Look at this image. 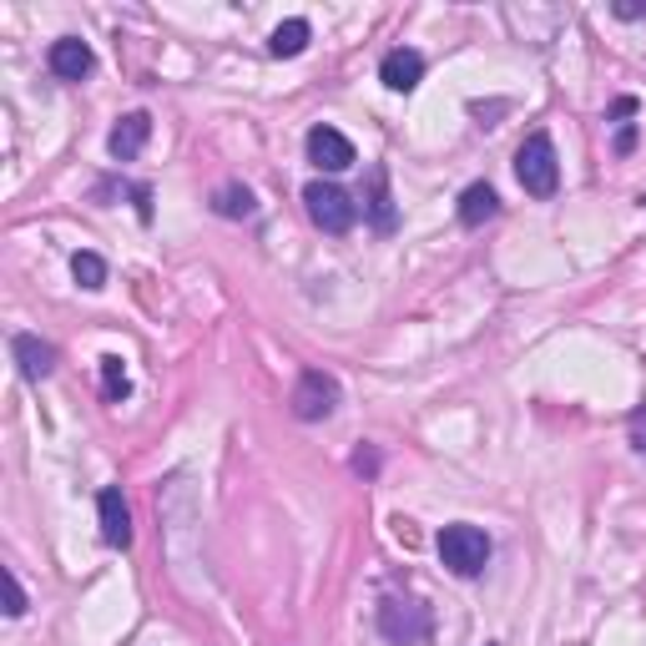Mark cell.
<instances>
[{"label":"cell","mask_w":646,"mask_h":646,"mask_svg":"<svg viewBox=\"0 0 646 646\" xmlns=\"http://www.w3.org/2000/svg\"><path fill=\"white\" fill-rule=\"evenodd\" d=\"M101 395H107L111 405H121V399L132 395V379H127V364H121L117 354H107V359H101Z\"/></svg>","instance_id":"cell-16"},{"label":"cell","mask_w":646,"mask_h":646,"mask_svg":"<svg viewBox=\"0 0 646 646\" xmlns=\"http://www.w3.org/2000/svg\"><path fill=\"white\" fill-rule=\"evenodd\" d=\"M642 202H646V198H642Z\"/></svg>","instance_id":"cell-24"},{"label":"cell","mask_w":646,"mask_h":646,"mask_svg":"<svg viewBox=\"0 0 646 646\" xmlns=\"http://www.w3.org/2000/svg\"><path fill=\"white\" fill-rule=\"evenodd\" d=\"M97 520H101V540H107L111 550L132 546V510H127L117 485H107V490L97 495Z\"/></svg>","instance_id":"cell-6"},{"label":"cell","mask_w":646,"mask_h":646,"mask_svg":"<svg viewBox=\"0 0 646 646\" xmlns=\"http://www.w3.org/2000/svg\"><path fill=\"white\" fill-rule=\"evenodd\" d=\"M308 36H314V31H308V21H284L274 31V41H268V51H274V56H304Z\"/></svg>","instance_id":"cell-15"},{"label":"cell","mask_w":646,"mask_h":646,"mask_svg":"<svg viewBox=\"0 0 646 646\" xmlns=\"http://www.w3.org/2000/svg\"><path fill=\"white\" fill-rule=\"evenodd\" d=\"M364 212H369L374 232H395L399 228L395 198H389V172H384V167H369V198H364Z\"/></svg>","instance_id":"cell-11"},{"label":"cell","mask_w":646,"mask_h":646,"mask_svg":"<svg viewBox=\"0 0 646 646\" xmlns=\"http://www.w3.org/2000/svg\"><path fill=\"white\" fill-rule=\"evenodd\" d=\"M495 212H500V198H495L490 182H470V187H465V198H460V222H465V228H485Z\"/></svg>","instance_id":"cell-13"},{"label":"cell","mask_w":646,"mask_h":646,"mask_svg":"<svg viewBox=\"0 0 646 646\" xmlns=\"http://www.w3.org/2000/svg\"><path fill=\"white\" fill-rule=\"evenodd\" d=\"M379 632L395 646H425L435 632V612L425 602H409V596H389L379 606Z\"/></svg>","instance_id":"cell-2"},{"label":"cell","mask_w":646,"mask_h":646,"mask_svg":"<svg viewBox=\"0 0 646 646\" xmlns=\"http://www.w3.org/2000/svg\"><path fill=\"white\" fill-rule=\"evenodd\" d=\"M379 81L389 91H415L425 81V56L409 51V46H395V51L379 61Z\"/></svg>","instance_id":"cell-8"},{"label":"cell","mask_w":646,"mask_h":646,"mask_svg":"<svg viewBox=\"0 0 646 646\" xmlns=\"http://www.w3.org/2000/svg\"><path fill=\"white\" fill-rule=\"evenodd\" d=\"M439 560H445L455 576H480L485 566H490V536H485L480 526H445L439 530Z\"/></svg>","instance_id":"cell-3"},{"label":"cell","mask_w":646,"mask_h":646,"mask_svg":"<svg viewBox=\"0 0 646 646\" xmlns=\"http://www.w3.org/2000/svg\"><path fill=\"white\" fill-rule=\"evenodd\" d=\"M212 212L218 218H258V198H252L242 182H222L212 192Z\"/></svg>","instance_id":"cell-14"},{"label":"cell","mask_w":646,"mask_h":646,"mask_svg":"<svg viewBox=\"0 0 646 646\" xmlns=\"http://www.w3.org/2000/svg\"><path fill=\"white\" fill-rule=\"evenodd\" d=\"M612 11L622 16V21H646V6H632V0H616Z\"/></svg>","instance_id":"cell-21"},{"label":"cell","mask_w":646,"mask_h":646,"mask_svg":"<svg viewBox=\"0 0 646 646\" xmlns=\"http://www.w3.org/2000/svg\"><path fill=\"white\" fill-rule=\"evenodd\" d=\"M626 439H632V449L646 460V405L632 409V419H626Z\"/></svg>","instance_id":"cell-19"},{"label":"cell","mask_w":646,"mask_h":646,"mask_svg":"<svg viewBox=\"0 0 646 646\" xmlns=\"http://www.w3.org/2000/svg\"><path fill=\"white\" fill-rule=\"evenodd\" d=\"M71 278H77L81 288H91V294H97V288L107 284V264H101L97 252H77V258H71Z\"/></svg>","instance_id":"cell-17"},{"label":"cell","mask_w":646,"mask_h":646,"mask_svg":"<svg viewBox=\"0 0 646 646\" xmlns=\"http://www.w3.org/2000/svg\"><path fill=\"white\" fill-rule=\"evenodd\" d=\"M304 208H308V222H314L318 232H334V238L359 222V202H354L344 187H334V182H308L304 187Z\"/></svg>","instance_id":"cell-4"},{"label":"cell","mask_w":646,"mask_h":646,"mask_svg":"<svg viewBox=\"0 0 646 646\" xmlns=\"http://www.w3.org/2000/svg\"><path fill=\"white\" fill-rule=\"evenodd\" d=\"M0 580H6V616H21L26 612V592H21V576H16L11 566L0 570Z\"/></svg>","instance_id":"cell-18"},{"label":"cell","mask_w":646,"mask_h":646,"mask_svg":"<svg viewBox=\"0 0 646 646\" xmlns=\"http://www.w3.org/2000/svg\"><path fill=\"white\" fill-rule=\"evenodd\" d=\"M288 405H294V415L304 419V425H318V419H329L334 409H339V379L324 369H304Z\"/></svg>","instance_id":"cell-5"},{"label":"cell","mask_w":646,"mask_h":646,"mask_svg":"<svg viewBox=\"0 0 646 646\" xmlns=\"http://www.w3.org/2000/svg\"><path fill=\"white\" fill-rule=\"evenodd\" d=\"M147 137H152V117H147V111H127V117L111 127L107 152L117 157V162H132V157L147 147Z\"/></svg>","instance_id":"cell-9"},{"label":"cell","mask_w":646,"mask_h":646,"mask_svg":"<svg viewBox=\"0 0 646 646\" xmlns=\"http://www.w3.org/2000/svg\"><path fill=\"white\" fill-rule=\"evenodd\" d=\"M636 147V127H622V137H616V152H632Z\"/></svg>","instance_id":"cell-22"},{"label":"cell","mask_w":646,"mask_h":646,"mask_svg":"<svg viewBox=\"0 0 646 646\" xmlns=\"http://www.w3.org/2000/svg\"><path fill=\"white\" fill-rule=\"evenodd\" d=\"M515 177L526 187L530 198H556L560 187V162H556V147H550L546 132H530L515 152Z\"/></svg>","instance_id":"cell-1"},{"label":"cell","mask_w":646,"mask_h":646,"mask_svg":"<svg viewBox=\"0 0 646 646\" xmlns=\"http://www.w3.org/2000/svg\"><path fill=\"white\" fill-rule=\"evenodd\" d=\"M636 111V97H616V107H612V117H632Z\"/></svg>","instance_id":"cell-23"},{"label":"cell","mask_w":646,"mask_h":646,"mask_svg":"<svg viewBox=\"0 0 646 646\" xmlns=\"http://www.w3.org/2000/svg\"><path fill=\"white\" fill-rule=\"evenodd\" d=\"M354 470L369 475V480H374V475H379V449H369V445L354 449Z\"/></svg>","instance_id":"cell-20"},{"label":"cell","mask_w":646,"mask_h":646,"mask_svg":"<svg viewBox=\"0 0 646 646\" xmlns=\"http://www.w3.org/2000/svg\"><path fill=\"white\" fill-rule=\"evenodd\" d=\"M11 354H16V364H21L26 379H46V374L56 369V349L46 339H36V334H16Z\"/></svg>","instance_id":"cell-12"},{"label":"cell","mask_w":646,"mask_h":646,"mask_svg":"<svg viewBox=\"0 0 646 646\" xmlns=\"http://www.w3.org/2000/svg\"><path fill=\"white\" fill-rule=\"evenodd\" d=\"M308 162L318 172H344V167H354V142L344 132H334V127H314L308 132Z\"/></svg>","instance_id":"cell-7"},{"label":"cell","mask_w":646,"mask_h":646,"mask_svg":"<svg viewBox=\"0 0 646 646\" xmlns=\"http://www.w3.org/2000/svg\"><path fill=\"white\" fill-rule=\"evenodd\" d=\"M51 71L61 81H81V77H91V67H97V56H91V46L87 41H77V36H61V41L51 46Z\"/></svg>","instance_id":"cell-10"}]
</instances>
